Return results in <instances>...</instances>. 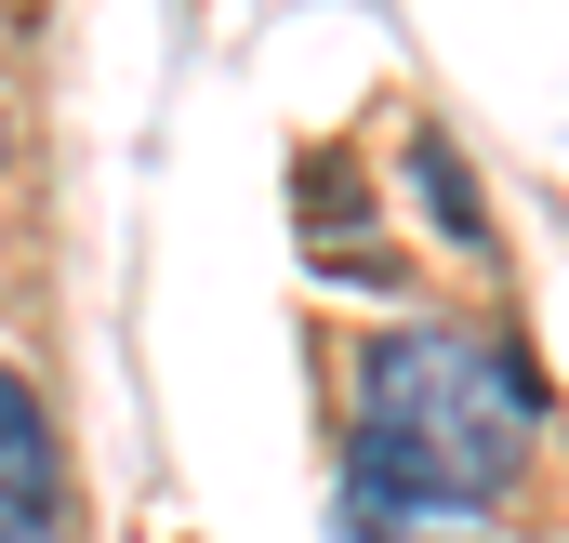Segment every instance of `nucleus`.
Segmentation results:
<instances>
[{
  "mask_svg": "<svg viewBox=\"0 0 569 543\" xmlns=\"http://www.w3.org/2000/svg\"><path fill=\"white\" fill-rule=\"evenodd\" d=\"M0 504L13 517H40L53 504V424H40V385L0 358Z\"/></svg>",
  "mask_w": 569,
  "mask_h": 543,
  "instance_id": "f03ea898",
  "label": "nucleus"
},
{
  "mask_svg": "<svg viewBox=\"0 0 569 543\" xmlns=\"http://www.w3.org/2000/svg\"><path fill=\"white\" fill-rule=\"evenodd\" d=\"M0 543H53V517H13V504H0Z\"/></svg>",
  "mask_w": 569,
  "mask_h": 543,
  "instance_id": "7ed1b4c3",
  "label": "nucleus"
},
{
  "mask_svg": "<svg viewBox=\"0 0 569 543\" xmlns=\"http://www.w3.org/2000/svg\"><path fill=\"white\" fill-rule=\"evenodd\" d=\"M530 437H543L530 358H503L477 332H398L358 385V437H345L358 531H490Z\"/></svg>",
  "mask_w": 569,
  "mask_h": 543,
  "instance_id": "f257e3e1",
  "label": "nucleus"
}]
</instances>
